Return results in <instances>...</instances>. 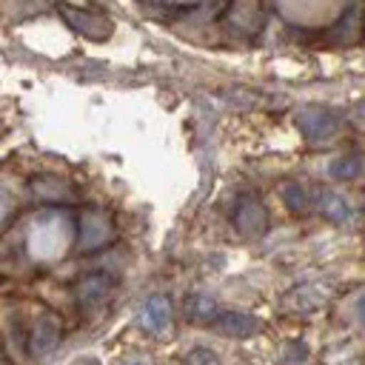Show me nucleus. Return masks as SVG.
Listing matches in <instances>:
<instances>
[{
  "instance_id": "f257e3e1",
  "label": "nucleus",
  "mask_w": 365,
  "mask_h": 365,
  "mask_svg": "<svg viewBox=\"0 0 365 365\" xmlns=\"http://www.w3.org/2000/svg\"><path fill=\"white\" fill-rule=\"evenodd\" d=\"M57 11L66 20V26L74 29L86 40L103 43V40H108L114 34V23L103 11H91V9H80V6H68V3H57Z\"/></svg>"
},
{
  "instance_id": "f03ea898",
  "label": "nucleus",
  "mask_w": 365,
  "mask_h": 365,
  "mask_svg": "<svg viewBox=\"0 0 365 365\" xmlns=\"http://www.w3.org/2000/svg\"><path fill=\"white\" fill-rule=\"evenodd\" d=\"M294 123L297 128L302 131V137L314 145H325L331 140H336L339 128H342V120L328 111V108H319V106H302L297 114H294Z\"/></svg>"
},
{
  "instance_id": "7ed1b4c3",
  "label": "nucleus",
  "mask_w": 365,
  "mask_h": 365,
  "mask_svg": "<svg viewBox=\"0 0 365 365\" xmlns=\"http://www.w3.org/2000/svg\"><path fill=\"white\" fill-rule=\"evenodd\" d=\"M60 339H63V322H60V317L51 314V311H40L34 317L29 334H26V354L31 359H43V356H48V354L57 351Z\"/></svg>"
},
{
  "instance_id": "20e7f679",
  "label": "nucleus",
  "mask_w": 365,
  "mask_h": 365,
  "mask_svg": "<svg viewBox=\"0 0 365 365\" xmlns=\"http://www.w3.org/2000/svg\"><path fill=\"white\" fill-rule=\"evenodd\" d=\"M234 228L248 240H259L268 231V211H265V205L257 194H240L237 197Z\"/></svg>"
},
{
  "instance_id": "39448f33",
  "label": "nucleus",
  "mask_w": 365,
  "mask_h": 365,
  "mask_svg": "<svg viewBox=\"0 0 365 365\" xmlns=\"http://www.w3.org/2000/svg\"><path fill=\"white\" fill-rule=\"evenodd\" d=\"M114 285H117L114 274H103V271L88 274V277H83V279L77 282L74 299H77V305H80L83 311H97V308H103V305L111 299Z\"/></svg>"
},
{
  "instance_id": "423d86ee",
  "label": "nucleus",
  "mask_w": 365,
  "mask_h": 365,
  "mask_svg": "<svg viewBox=\"0 0 365 365\" xmlns=\"http://www.w3.org/2000/svg\"><path fill=\"white\" fill-rule=\"evenodd\" d=\"M31 191L46 205H66L74 200V185L57 174H40L31 180Z\"/></svg>"
},
{
  "instance_id": "0eeeda50",
  "label": "nucleus",
  "mask_w": 365,
  "mask_h": 365,
  "mask_svg": "<svg viewBox=\"0 0 365 365\" xmlns=\"http://www.w3.org/2000/svg\"><path fill=\"white\" fill-rule=\"evenodd\" d=\"M214 325L220 328V334L234 336V339H245V336H254L262 331V319H257L254 314H245V311H217Z\"/></svg>"
},
{
  "instance_id": "6e6552de",
  "label": "nucleus",
  "mask_w": 365,
  "mask_h": 365,
  "mask_svg": "<svg viewBox=\"0 0 365 365\" xmlns=\"http://www.w3.org/2000/svg\"><path fill=\"white\" fill-rule=\"evenodd\" d=\"M140 325L151 334H163L171 325V299L163 294H154L140 308Z\"/></svg>"
},
{
  "instance_id": "1a4fd4ad",
  "label": "nucleus",
  "mask_w": 365,
  "mask_h": 365,
  "mask_svg": "<svg viewBox=\"0 0 365 365\" xmlns=\"http://www.w3.org/2000/svg\"><path fill=\"white\" fill-rule=\"evenodd\" d=\"M217 302L214 299H208V297H202V294H191L188 299H185V317L191 319V322H197V325H205V322H214V317H217Z\"/></svg>"
},
{
  "instance_id": "9d476101",
  "label": "nucleus",
  "mask_w": 365,
  "mask_h": 365,
  "mask_svg": "<svg viewBox=\"0 0 365 365\" xmlns=\"http://www.w3.org/2000/svg\"><path fill=\"white\" fill-rule=\"evenodd\" d=\"M279 197H282V202H285L291 211H297V214H305V211L311 208V194H308V188H305L302 182L288 180V182L279 188Z\"/></svg>"
},
{
  "instance_id": "9b49d317",
  "label": "nucleus",
  "mask_w": 365,
  "mask_h": 365,
  "mask_svg": "<svg viewBox=\"0 0 365 365\" xmlns=\"http://www.w3.org/2000/svg\"><path fill=\"white\" fill-rule=\"evenodd\" d=\"M319 211L328 217V220H334V222H348L351 220V205H348V200H342L339 194H334V191H325V194H319Z\"/></svg>"
},
{
  "instance_id": "f8f14e48",
  "label": "nucleus",
  "mask_w": 365,
  "mask_h": 365,
  "mask_svg": "<svg viewBox=\"0 0 365 365\" xmlns=\"http://www.w3.org/2000/svg\"><path fill=\"white\" fill-rule=\"evenodd\" d=\"M362 171V160L356 154H345V157H336L331 160L328 165V174L336 180V182H348V180H356Z\"/></svg>"
},
{
  "instance_id": "ddd939ff",
  "label": "nucleus",
  "mask_w": 365,
  "mask_h": 365,
  "mask_svg": "<svg viewBox=\"0 0 365 365\" xmlns=\"http://www.w3.org/2000/svg\"><path fill=\"white\" fill-rule=\"evenodd\" d=\"M185 365H220V359L208 348H194V351L185 354Z\"/></svg>"
},
{
  "instance_id": "4468645a",
  "label": "nucleus",
  "mask_w": 365,
  "mask_h": 365,
  "mask_svg": "<svg viewBox=\"0 0 365 365\" xmlns=\"http://www.w3.org/2000/svg\"><path fill=\"white\" fill-rule=\"evenodd\" d=\"M3 351H6V348H3V339H0V356H3Z\"/></svg>"
},
{
  "instance_id": "2eb2a0df",
  "label": "nucleus",
  "mask_w": 365,
  "mask_h": 365,
  "mask_svg": "<svg viewBox=\"0 0 365 365\" xmlns=\"http://www.w3.org/2000/svg\"><path fill=\"white\" fill-rule=\"evenodd\" d=\"M131 365H140V362H131Z\"/></svg>"
}]
</instances>
